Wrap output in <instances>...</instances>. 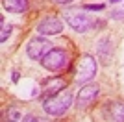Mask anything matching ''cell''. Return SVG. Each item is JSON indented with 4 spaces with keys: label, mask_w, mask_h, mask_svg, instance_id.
<instances>
[{
    "label": "cell",
    "mask_w": 124,
    "mask_h": 122,
    "mask_svg": "<svg viewBox=\"0 0 124 122\" xmlns=\"http://www.w3.org/2000/svg\"><path fill=\"white\" fill-rule=\"evenodd\" d=\"M21 120H22V115L17 109L11 107L9 111H8V115H6V122H21Z\"/></svg>",
    "instance_id": "cell-11"
},
{
    "label": "cell",
    "mask_w": 124,
    "mask_h": 122,
    "mask_svg": "<svg viewBox=\"0 0 124 122\" xmlns=\"http://www.w3.org/2000/svg\"><path fill=\"white\" fill-rule=\"evenodd\" d=\"M61 31H63V24L57 17H46L37 26V33H41V35H57Z\"/></svg>",
    "instance_id": "cell-7"
},
{
    "label": "cell",
    "mask_w": 124,
    "mask_h": 122,
    "mask_svg": "<svg viewBox=\"0 0 124 122\" xmlns=\"http://www.w3.org/2000/svg\"><path fill=\"white\" fill-rule=\"evenodd\" d=\"M0 26H2V33H0V41H2V43H6V39L9 37V26H8V24L4 22V19L0 20Z\"/></svg>",
    "instance_id": "cell-12"
},
{
    "label": "cell",
    "mask_w": 124,
    "mask_h": 122,
    "mask_svg": "<svg viewBox=\"0 0 124 122\" xmlns=\"http://www.w3.org/2000/svg\"><path fill=\"white\" fill-rule=\"evenodd\" d=\"M21 122H48L46 118H41V117H33V115H28V117H24Z\"/></svg>",
    "instance_id": "cell-13"
},
{
    "label": "cell",
    "mask_w": 124,
    "mask_h": 122,
    "mask_svg": "<svg viewBox=\"0 0 124 122\" xmlns=\"http://www.w3.org/2000/svg\"><path fill=\"white\" fill-rule=\"evenodd\" d=\"M96 69H98L96 59H94L91 54H83V56H80L78 65H76V72H74V80H76V83H89V81L96 76Z\"/></svg>",
    "instance_id": "cell-2"
},
{
    "label": "cell",
    "mask_w": 124,
    "mask_h": 122,
    "mask_svg": "<svg viewBox=\"0 0 124 122\" xmlns=\"http://www.w3.org/2000/svg\"><path fill=\"white\" fill-rule=\"evenodd\" d=\"M85 9H93V11H100V9H104V6H102V4H89V6H85Z\"/></svg>",
    "instance_id": "cell-14"
},
{
    "label": "cell",
    "mask_w": 124,
    "mask_h": 122,
    "mask_svg": "<svg viewBox=\"0 0 124 122\" xmlns=\"http://www.w3.org/2000/svg\"><path fill=\"white\" fill-rule=\"evenodd\" d=\"M50 43L46 39H41V37H35V39H31L26 46V52H28V57L31 59H43V57L46 56L48 52H50Z\"/></svg>",
    "instance_id": "cell-6"
},
{
    "label": "cell",
    "mask_w": 124,
    "mask_h": 122,
    "mask_svg": "<svg viewBox=\"0 0 124 122\" xmlns=\"http://www.w3.org/2000/svg\"><path fill=\"white\" fill-rule=\"evenodd\" d=\"M67 87V83H65V80L63 78H50V80H46L45 83H43V91H45V94H48V96H52V94H56V92L63 91Z\"/></svg>",
    "instance_id": "cell-8"
},
{
    "label": "cell",
    "mask_w": 124,
    "mask_h": 122,
    "mask_svg": "<svg viewBox=\"0 0 124 122\" xmlns=\"http://www.w3.org/2000/svg\"><path fill=\"white\" fill-rule=\"evenodd\" d=\"M70 104H72V94H70L67 89H63V91L45 98L43 109H45L48 115H52V117H59V115H63V113L70 107Z\"/></svg>",
    "instance_id": "cell-1"
},
{
    "label": "cell",
    "mask_w": 124,
    "mask_h": 122,
    "mask_svg": "<svg viewBox=\"0 0 124 122\" xmlns=\"http://www.w3.org/2000/svg\"><path fill=\"white\" fill-rule=\"evenodd\" d=\"M98 94H100V87L96 85V83H87V85H83L82 89H80V92H78L76 106L80 107V109H85V107H89L96 100Z\"/></svg>",
    "instance_id": "cell-5"
},
{
    "label": "cell",
    "mask_w": 124,
    "mask_h": 122,
    "mask_svg": "<svg viewBox=\"0 0 124 122\" xmlns=\"http://www.w3.org/2000/svg\"><path fill=\"white\" fill-rule=\"evenodd\" d=\"M111 15H113L115 19H124V17H122V15H124L122 11H113V13H111Z\"/></svg>",
    "instance_id": "cell-15"
},
{
    "label": "cell",
    "mask_w": 124,
    "mask_h": 122,
    "mask_svg": "<svg viewBox=\"0 0 124 122\" xmlns=\"http://www.w3.org/2000/svg\"><path fill=\"white\" fill-rule=\"evenodd\" d=\"M67 63H69V54L59 48H52L41 59V65L46 70H61L63 67H67Z\"/></svg>",
    "instance_id": "cell-3"
},
{
    "label": "cell",
    "mask_w": 124,
    "mask_h": 122,
    "mask_svg": "<svg viewBox=\"0 0 124 122\" xmlns=\"http://www.w3.org/2000/svg\"><path fill=\"white\" fill-rule=\"evenodd\" d=\"M52 2H56V4H70L74 0H52Z\"/></svg>",
    "instance_id": "cell-16"
},
{
    "label": "cell",
    "mask_w": 124,
    "mask_h": 122,
    "mask_svg": "<svg viewBox=\"0 0 124 122\" xmlns=\"http://www.w3.org/2000/svg\"><path fill=\"white\" fill-rule=\"evenodd\" d=\"M65 19H67V24L70 28H74L76 31L83 33V31H87L91 28V19L85 11L78 9V8H72V9H69L65 13Z\"/></svg>",
    "instance_id": "cell-4"
},
{
    "label": "cell",
    "mask_w": 124,
    "mask_h": 122,
    "mask_svg": "<svg viewBox=\"0 0 124 122\" xmlns=\"http://www.w3.org/2000/svg\"><path fill=\"white\" fill-rule=\"evenodd\" d=\"M4 9H8L9 13H22L28 8V0H4Z\"/></svg>",
    "instance_id": "cell-9"
},
{
    "label": "cell",
    "mask_w": 124,
    "mask_h": 122,
    "mask_svg": "<svg viewBox=\"0 0 124 122\" xmlns=\"http://www.w3.org/2000/svg\"><path fill=\"white\" fill-rule=\"evenodd\" d=\"M109 115H111V118H113L115 122H124V104H120V102L111 104Z\"/></svg>",
    "instance_id": "cell-10"
},
{
    "label": "cell",
    "mask_w": 124,
    "mask_h": 122,
    "mask_svg": "<svg viewBox=\"0 0 124 122\" xmlns=\"http://www.w3.org/2000/svg\"><path fill=\"white\" fill-rule=\"evenodd\" d=\"M117 2H120V0H111V4H117Z\"/></svg>",
    "instance_id": "cell-17"
}]
</instances>
